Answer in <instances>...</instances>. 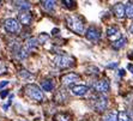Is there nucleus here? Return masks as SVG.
<instances>
[{
	"label": "nucleus",
	"instance_id": "1",
	"mask_svg": "<svg viewBox=\"0 0 133 121\" xmlns=\"http://www.w3.org/2000/svg\"><path fill=\"white\" fill-rule=\"evenodd\" d=\"M66 24L70 28V30H72L74 34H84V23L77 16H67L66 17Z\"/></svg>",
	"mask_w": 133,
	"mask_h": 121
},
{
	"label": "nucleus",
	"instance_id": "2",
	"mask_svg": "<svg viewBox=\"0 0 133 121\" xmlns=\"http://www.w3.org/2000/svg\"><path fill=\"white\" fill-rule=\"evenodd\" d=\"M25 93L29 98L37 101V102H42L44 99V95L41 90V88L36 84H28L25 86Z\"/></svg>",
	"mask_w": 133,
	"mask_h": 121
},
{
	"label": "nucleus",
	"instance_id": "3",
	"mask_svg": "<svg viewBox=\"0 0 133 121\" xmlns=\"http://www.w3.org/2000/svg\"><path fill=\"white\" fill-rule=\"evenodd\" d=\"M91 106L96 112H103L107 109L108 106V99L102 95H96L91 97Z\"/></svg>",
	"mask_w": 133,
	"mask_h": 121
},
{
	"label": "nucleus",
	"instance_id": "4",
	"mask_svg": "<svg viewBox=\"0 0 133 121\" xmlns=\"http://www.w3.org/2000/svg\"><path fill=\"white\" fill-rule=\"evenodd\" d=\"M54 64L58 68H68L74 64L73 59L67 55H56L54 58Z\"/></svg>",
	"mask_w": 133,
	"mask_h": 121
},
{
	"label": "nucleus",
	"instance_id": "5",
	"mask_svg": "<svg viewBox=\"0 0 133 121\" xmlns=\"http://www.w3.org/2000/svg\"><path fill=\"white\" fill-rule=\"evenodd\" d=\"M4 26H5V30L10 34H16L18 32L19 30V22L15 18H7L4 23Z\"/></svg>",
	"mask_w": 133,
	"mask_h": 121
},
{
	"label": "nucleus",
	"instance_id": "6",
	"mask_svg": "<svg viewBox=\"0 0 133 121\" xmlns=\"http://www.w3.org/2000/svg\"><path fill=\"white\" fill-rule=\"evenodd\" d=\"M85 37L91 42H97L101 38V31L96 26H90L85 31Z\"/></svg>",
	"mask_w": 133,
	"mask_h": 121
},
{
	"label": "nucleus",
	"instance_id": "7",
	"mask_svg": "<svg viewBox=\"0 0 133 121\" xmlns=\"http://www.w3.org/2000/svg\"><path fill=\"white\" fill-rule=\"evenodd\" d=\"M94 90L98 93H103L107 92L109 90V82L107 79H101V80H97L92 84Z\"/></svg>",
	"mask_w": 133,
	"mask_h": 121
},
{
	"label": "nucleus",
	"instance_id": "8",
	"mask_svg": "<svg viewBox=\"0 0 133 121\" xmlns=\"http://www.w3.org/2000/svg\"><path fill=\"white\" fill-rule=\"evenodd\" d=\"M107 37L111 41V43L118 41L121 38V34H120V30L115 26H108L107 28Z\"/></svg>",
	"mask_w": 133,
	"mask_h": 121
},
{
	"label": "nucleus",
	"instance_id": "9",
	"mask_svg": "<svg viewBox=\"0 0 133 121\" xmlns=\"http://www.w3.org/2000/svg\"><path fill=\"white\" fill-rule=\"evenodd\" d=\"M81 80V77L78 75H76V73H73V72H71V73H66V75H64L61 77V82L62 84H65V85H72L73 83H76V82Z\"/></svg>",
	"mask_w": 133,
	"mask_h": 121
},
{
	"label": "nucleus",
	"instance_id": "10",
	"mask_svg": "<svg viewBox=\"0 0 133 121\" xmlns=\"http://www.w3.org/2000/svg\"><path fill=\"white\" fill-rule=\"evenodd\" d=\"M88 91H89V88L87 85H74L71 89V92L76 96H84L87 95Z\"/></svg>",
	"mask_w": 133,
	"mask_h": 121
},
{
	"label": "nucleus",
	"instance_id": "11",
	"mask_svg": "<svg viewBox=\"0 0 133 121\" xmlns=\"http://www.w3.org/2000/svg\"><path fill=\"white\" fill-rule=\"evenodd\" d=\"M19 23H22L23 25H30L32 22V16L29 12H21L18 16Z\"/></svg>",
	"mask_w": 133,
	"mask_h": 121
},
{
	"label": "nucleus",
	"instance_id": "12",
	"mask_svg": "<svg viewBox=\"0 0 133 121\" xmlns=\"http://www.w3.org/2000/svg\"><path fill=\"white\" fill-rule=\"evenodd\" d=\"M113 11H114V15L118 17V18H122L126 16V12H125V5L121 3L115 4L114 7H113Z\"/></svg>",
	"mask_w": 133,
	"mask_h": 121
},
{
	"label": "nucleus",
	"instance_id": "13",
	"mask_svg": "<svg viewBox=\"0 0 133 121\" xmlns=\"http://www.w3.org/2000/svg\"><path fill=\"white\" fill-rule=\"evenodd\" d=\"M36 44H37V41L35 40V38H29V40H26V42H25V44H24V49L29 53V52H31L32 49H35Z\"/></svg>",
	"mask_w": 133,
	"mask_h": 121
},
{
	"label": "nucleus",
	"instance_id": "14",
	"mask_svg": "<svg viewBox=\"0 0 133 121\" xmlns=\"http://www.w3.org/2000/svg\"><path fill=\"white\" fill-rule=\"evenodd\" d=\"M41 88L44 91H52L54 89V83L50 79H46V80H43L41 83Z\"/></svg>",
	"mask_w": 133,
	"mask_h": 121
},
{
	"label": "nucleus",
	"instance_id": "15",
	"mask_svg": "<svg viewBox=\"0 0 133 121\" xmlns=\"http://www.w3.org/2000/svg\"><path fill=\"white\" fill-rule=\"evenodd\" d=\"M103 121H118V113L115 112V110L108 112L107 114L104 115Z\"/></svg>",
	"mask_w": 133,
	"mask_h": 121
},
{
	"label": "nucleus",
	"instance_id": "16",
	"mask_svg": "<svg viewBox=\"0 0 133 121\" xmlns=\"http://www.w3.org/2000/svg\"><path fill=\"white\" fill-rule=\"evenodd\" d=\"M125 44H126V38L121 37L120 40L113 42V43H111V46H113V48H114V49H120V48H122Z\"/></svg>",
	"mask_w": 133,
	"mask_h": 121
},
{
	"label": "nucleus",
	"instance_id": "17",
	"mask_svg": "<svg viewBox=\"0 0 133 121\" xmlns=\"http://www.w3.org/2000/svg\"><path fill=\"white\" fill-rule=\"evenodd\" d=\"M125 12L128 18H133V3H127L125 5Z\"/></svg>",
	"mask_w": 133,
	"mask_h": 121
},
{
	"label": "nucleus",
	"instance_id": "18",
	"mask_svg": "<svg viewBox=\"0 0 133 121\" xmlns=\"http://www.w3.org/2000/svg\"><path fill=\"white\" fill-rule=\"evenodd\" d=\"M42 6H43V9H46L47 11H50V10H53L54 9V7H55V1H48V0H47V1H42Z\"/></svg>",
	"mask_w": 133,
	"mask_h": 121
},
{
	"label": "nucleus",
	"instance_id": "19",
	"mask_svg": "<svg viewBox=\"0 0 133 121\" xmlns=\"http://www.w3.org/2000/svg\"><path fill=\"white\" fill-rule=\"evenodd\" d=\"M118 121H131V116L127 112H120L118 114Z\"/></svg>",
	"mask_w": 133,
	"mask_h": 121
},
{
	"label": "nucleus",
	"instance_id": "20",
	"mask_svg": "<svg viewBox=\"0 0 133 121\" xmlns=\"http://www.w3.org/2000/svg\"><path fill=\"white\" fill-rule=\"evenodd\" d=\"M15 5L21 10H28L30 7V4L28 1H15Z\"/></svg>",
	"mask_w": 133,
	"mask_h": 121
},
{
	"label": "nucleus",
	"instance_id": "21",
	"mask_svg": "<svg viewBox=\"0 0 133 121\" xmlns=\"http://www.w3.org/2000/svg\"><path fill=\"white\" fill-rule=\"evenodd\" d=\"M55 120L56 121H70V116H68L67 114H62V113H60V114H58L55 116Z\"/></svg>",
	"mask_w": 133,
	"mask_h": 121
},
{
	"label": "nucleus",
	"instance_id": "22",
	"mask_svg": "<svg viewBox=\"0 0 133 121\" xmlns=\"http://www.w3.org/2000/svg\"><path fill=\"white\" fill-rule=\"evenodd\" d=\"M62 5L65 7H67V9H74L76 7V1H68V0H64V1H61Z\"/></svg>",
	"mask_w": 133,
	"mask_h": 121
},
{
	"label": "nucleus",
	"instance_id": "23",
	"mask_svg": "<svg viewBox=\"0 0 133 121\" xmlns=\"http://www.w3.org/2000/svg\"><path fill=\"white\" fill-rule=\"evenodd\" d=\"M5 71V66H4V64L1 61H0V75L3 73V72Z\"/></svg>",
	"mask_w": 133,
	"mask_h": 121
},
{
	"label": "nucleus",
	"instance_id": "24",
	"mask_svg": "<svg viewBox=\"0 0 133 121\" xmlns=\"http://www.w3.org/2000/svg\"><path fill=\"white\" fill-rule=\"evenodd\" d=\"M7 84H9V82H7V80H5V82H1V83H0V89H1V88H4V86H5V85H7Z\"/></svg>",
	"mask_w": 133,
	"mask_h": 121
},
{
	"label": "nucleus",
	"instance_id": "25",
	"mask_svg": "<svg viewBox=\"0 0 133 121\" xmlns=\"http://www.w3.org/2000/svg\"><path fill=\"white\" fill-rule=\"evenodd\" d=\"M7 95V91L5 90V91H1V92H0V96H1V98H4V97L6 96Z\"/></svg>",
	"mask_w": 133,
	"mask_h": 121
},
{
	"label": "nucleus",
	"instance_id": "26",
	"mask_svg": "<svg viewBox=\"0 0 133 121\" xmlns=\"http://www.w3.org/2000/svg\"><path fill=\"white\" fill-rule=\"evenodd\" d=\"M127 68H128V70H130V71L133 73V65H132V64H128V65H127Z\"/></svg>",
	"mask_w": 133,
	"mask_h": 121
},
{
	"label": "nucleus",
	"instance_id": "27",
	"mask_svg": "<svg viewBox=\"0 0 133 121\" xmlns=\"http://www.w3.org/2000/svg\"><path fill=\"white\" fill-rule=\"evenodd\" d=\"M130 31L133 34V22H132V24H131V26H130Z\"/></svg>",
	"mask_w": 133,
	"mask_h": 121
},
{
	"label": "nucleus",
	"instance_id": "28",
	"mask_svg": "<svg viewBox=\"0 0 133 121\" xmlns=\"http://www.w3.org/2000/svg\"><path fill=\"white\" fill-rule=\"evenodd\" d=\"M116 66V62L115 64H110V65H108V67H115Z\"/></svg>",
	"mask_w": 133,
	"mask_h": 121
},
{
	"label": "nucleus",
	"instance_id": "29",
	"mask_svg": "<svg viewBox=\"0 0 133 121\" xmlns=\"http://www.w3.org/2000/svg\"><path fill=\"white\" fill-rule=\"evenodd\" d=\"M0 4H1V1H0Z\"/></svg>",
	"mask_w": 133,
	"mask_h": 121
}]
</instances>
